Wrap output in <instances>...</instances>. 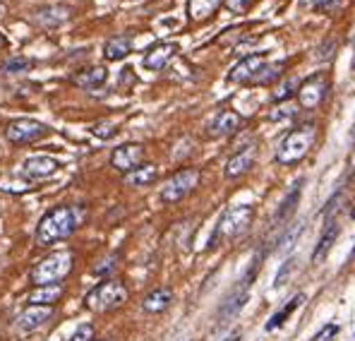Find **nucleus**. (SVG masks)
I'll use <instances>...</instances> for the list:
<instances>
[{"mask_svg":"<svg viewBox=\"0 0 355 341\" xmlns=\"http://www.w3.org/2000/svg\"><path fill=\"white\" fill-rule=\"evenodd\" d=\"M3 15H5V5L0 3V17H3Z\"/></svg>","mask_w":355,"mask_h":341,"instance_id":"obj_38","label":"nucleus"},{"mask_svg":"<svg viewBox=\"0 0 355 341\" xmlns=\"http://www.w3.org/2000/svg\"><path fill=\"white\" fill-rule=\"evenodd\" d=\"M302 231H305V224L297 222L295 226H291L288 231H284V233H281V238H279V250H281V253H288V250L293 248V245L297 243V238L302 235Z\"/></svg>","mask_w":355,"mask_h":341,"instance_id":"obj_28","label":"nucleus"},{"mask_svg":"<svg viewBox=\"0 0 355 341\" xmlns=\"http://www.w3.org/2000/svg\"><path fill=\"white\" fill-rule=\"evenodd\" d=\"M297 89H300V82L295 80H288V82H284V85L279 87V92L274 94V101H286L288 97H293V94H297Z\"/></svg>","mask_w":355,"mask_h":341,"instance_id":"obj_31","label":"nucleus"},{"mask_svg":"<svg viewBox=\"0 0 355 341\" xmlns=\"http://www.w3.org/2000/svg\"><path fill=\"white\" fill-rule=\"evenodd\" d=\"M49 135V125L39 123V120H31V118H19L12 120L5 130V138L10 140L12 144H31L36 140L46 138Z\"/></svg>","mask_w":355,"mask_h":341,"instance_id":"obj_7","label":"nucleus"},{"mask_svg":"<svg viewBox=\"0 0 355 341\" xmlns=\"http://www.w3.org/2000/svg\"><path fill=\"white\" fill-rule=\"evenodd\" d=\"M353 257H355V248H353Z\"/></svg>","mask_w":355,"mask_h":341,"instance_id":"obj_41","label":"nucleus"},{"mask_svg":"<svg viewBox=\"0 0 355 341\" xmlns=\"http://www.w3.org/2000/svg\"><path fill=\"white\" fill-rule=\"evenodd\" d=\"M130 51H132V39H130V36H113V39H108L106 46H103L106 60H123Z\"/></svg>","mask_w":355,"mask_h":341,"instance_id":"obj_24","label":"nucleus"},{"mask_svg":"<svg viewBox=\"0 0 355 341\" xmlns=\"http://www.w3.org/2000/svg\"><path fill=\"white\" fill-rule=\"evenodd\" d=\"M252 219H254V209L250 207V204H240V207L226 209V212L221 214V219H218L216 228H214L209 245L216 248V245L223 243V240H236L238 235H243L245 231L250 228Z\"/></svg>","mask_w":355,"mask_h":341,"instance_id":"obj_3","label":"nucleus"},{"mask_svg":"<svg viewBox=\"0 0 355 341\" xmlns=\"http://www.w3.org/2000/svg\"><path fill=\"white\" fill-rule=\"evenodd\" d=\"M70 341H94V327L92 324H82V327H77V332L72 334Z\"/></svg>","mask_w":355,"mask_h":341,"instance_id":"obj_33","label":"nucleus"},{"mask_svg":"<svg viewBox=\"0 0 355 341\" xmlns=\"http://www.w3.org/2000/svg\"><path fill=\"white\" fill-rule=\"evenodd\" d=\"M5 46H8V39H5V34H3V31H0V51H3Z\"/></svg>","mask_w":355,"mask_h":341,"instance_id":"obj_37","label":"nucleus"},{"mask_svg":"<svg viewBox=\"0 0 355 341\" xmlns=\"http://www.w3.org/2000/svg\"><path fill=\"white\" fill-rule=\"evenodd\" d=\"M293 272V260H288L284 267L279 269V274H276V279H274V286H284L286 284V279H288V274Z\"/></svg>","mask_w":355,"mask_h":341,"instance_id":"obj_35","label":"nucleus"},{"mask_svg":"<svg viewBox=\"0 0 355 341\" xmlns=\"http://www.w3.org/2000/svg\"><path fill=\"white\" fill-rule=\"evenodd\" d=\"M113 169L123 171L125 176L144 164V147L142 144H120L111 156Z\"/></svg>","mask_w":355,"mask_h":341,"instance_id":"obj_11","label":"nucleus"},{"mask_svg":"<svg viewBox=\"0 0 355 341\" xmlns=\"http://www.w3.org/2000/svg\"><path fill=\"white\" fill-rule=\"evenodd\" d=\"M238 339H240V337H238V334H233V337H231V339H228V341H238Z\"/></svg>","mask_w":355,"mask_h":341,"instance_id":"obj_39","label":"nucleus"},{"mask_svg":"<svg viewBox=\"0 0 355 341\" xmlns=\"http://www.w3.org/2000/svg\"><path fill=\"white\" fill-rule=\"evenodd\" d=\"M266 65L264 56H248L243 58V60L238 63L236 67H233L231 72V82H236V85H248V82H254L259 75V70Z\"/></svg>","mask_w":355,"mask_h":341,"instance_id":"obj_12","label":"nucleus"},{"mask_svg":"<svg viewBox=\"0 0 355 341\" xmlns=\"http://www.w3.org/2000/svg\"><path fill=\"white\" fill-rule=\"evenodd\" d=\"M58 169H60V164L53 159V156L39 154V156H29V159H24L22 166L17 169V173L22 178H27V181H44V178L53 176Z\"/></svg>","mask_w":355,"mask_h":341,"instance_id":"obj_10","label":"nucleus"},{"mask_svg":"<svg viewBox=\"0 0 355 341\" xmlns=\"http://www.w3.org/2000/svg\"><path fill=\"white\" fill-rule=\"evenodd\" d=\"M106 80H108V70L103 65L87 67V70L77 72V75L72 77V82L82 89H98L101 85H106Z\"/></svg>","mask_w":355,"mask_h":341,"instance_id":"obj_20","label":"nucleus"},{"mask_svg":"<svg viewBox=\"0 0 355 341\" xmlns=\"http://www.w3.org/2000/svg\"><path fill=\"white\" fill-rule=\"evenodd\" d=\"M75 265V255L70 250H58V253L46 255L39 265L31 269V284L34 286H51L60 284Z\"/></svg>","mask_w":355,"mask_h":341,"instance_id":"obj_4","label":"nucleus"},{"mask_svg":"<svg viewBox=\"0 0 355 341\" xmlns=\"http://www.w3.org/2000/svg\"><path fill=\"white\" fill-rule=\"evenodd\" d=\"M29 67H31V60H29V58L17 56V58H10V60H5L3 70H5V72H10V75H19V72H27Z\"/></svg>","mask_w":355,"mask_h":341,"instance_id":"obj_29","label":"nucleus"},{"mask_svg":"<svg viewBox=\"0 0 355 341\" xmlns=\"http://www.w3.org/2000/svg\"><path fill=\"white\" fill-rule=\"evenodd\" d=\"M250 279H252V274L248 276V279L243 281V286L238 288V291H233L231 296H228V301L221 306V319H231V317H236V315L243 310L245 308V303H248V298H250Z\"/></svg>","mask_w":355,"mask_h":341,"instance_id":"obj_17","label":"nucleus"},{"mask_svg":"<svg viewBox=\"0 0 355 341\" xmlns=\"http://www.w3.org/2000/svg\"><path fill=\"white\" fill-rule=\"evenodd\" d=\"M171 303H173V291H171V288H154L142 301V308H144V313L156 315V313H164Z\"/></svg>","mask_w":355,"mask_h":341,"instance_id":"obj_22","label":"nucleus"},{"mask_svg":"<svg viewBox=\"0 0 355 341\" xmlns=\"http://www.w3.org/2000/svg\"><path fill=\"white\" fill-rule=\"evenodd\" d=\"M302 183H305V181H297L295 185H293V190H291L288 195L284 197V202L279 204V212L274 214V226L276 228L284 226V224L295 214V207H297V202H300V195H302Z\"/></svg>","mask_w":355,"mask_h":341,"instance_id":"obj_18","label":"nucleus"},{"mask_svg":"<svg viewBox=\"0 0 355 341\" xmlns=\"http://www.w3.org/2000/svg\"><path fill=\"white\" fill-rule=\"evenodd\" d=\"M284 67H286V63H266L262 70H259L254 85H271V82L281 80V75H284Z\"/></svg>","mask_w":355,"mask_h":341,"instance_id":"obj_27","label":"nucleus"},{"mask_svg":"<svg viewBox=\"0 0 355 341\" xmlns=\"http://www.w3.org/2000/svg\"><path fill=\"white\" fill-rule=\"evenodd\" d=\"M336 3H338V0H317L315 8H320V10H327V13H331L334 5H336Z\"/></svg>","mask_w":355,"mask_h":341,"instance_id":"obj_36","label":"nucleus"},{"mask_svg":"<svg viewBox=\"0 0 355 341\" xmlns=\"http://www.w3.org/2000/svg\"><path fill=\"white\" fill-rule=\"evenodd\" d=\"M156 176H159L156 166L144 164V166H139V169H135L132 173H128V176H125V183L132 188H144V185H151V183L156 181Z\"/></svg>","mask_w":355,"mask_h":341,"instance_id":"obj_25","label":"nucleus"},{"mask_svg":"<svg viewBox=\"0 0 355 341\" xmlns=\"http://www.w3.org/2000/svg\"><path fill=\"white\" fill-rule=\"evenodd\" d=\"M92 133L96 135V138H101V140H108V138H113V135L118 133V123H113V120H101V123L94 125Z\"/></svg>","mask_w":355,"mask_h":341,"instance_id":"obj_30","label":"nucleus"},{"mask_svg":"<svg viewBox=\"0 0 355 341\" xmlns=\"http://www.w3.org/2000/svg\"><path fill=\"white\" fill-rule=\"evenodd\" d=\"M353 140H355V128H353Z\"/></svg>","mask_w":355,"mask_h":341,"instance_id":"obj_40","label":"nucleus"},{"mask_svg":"<svg viewBox=\"0 0 355 341\" xmlns=\"http://www.w3.org/2000/svg\"><path fill=\"white\" fill-rule=\"evenodd\" d=\"M62 291H65V286H62V284L34 286V291L29 293L27 303H29V306H53V303H58Z\"/></svg>","mask_w":355,"mask_h":341,"instance_id":"obj_21","label":"nucleus"},{"mask_svg":"<svg viewBox=\"0 0 355 341\" xmlns=\"http://www.w3.org/2000/svg\"><path fill=\"white\" fill-rule=\"evenodd\" d=\"M338 235H341V228H338V224L329 222L327 228L322 231V238H320V243H317L315 253H312V262H315V265H322V262L327 260V255L331 253V248L336 245Z\"/></svg>","mask_w":355,"mask_h":341,"instance_id":"obj_19","label":"nucleus"},{"mask_svg":"<svg viewBox=\"0 0 355 341\" xmlns=\"http://www.w3.org/2000/svg\"><path fill=\"white\" fill-rule=\"evenodd\" d=\"M175 53H178V44H171V41L151 46L147 51V56H144V67H147V70H164V67L173 60Z\"/></svg>","mask_w":355,"mask_h":341,"instance_id":"obj_14","label":"nucleus"},{"mask_svg":"<svg viewBox=\"0 0 355 341\" xmlns=\"http://www.w3.org/2000/svg\"><path fill=\"white\" fill-rule=\"evenodd\" d=\"M240 125H243V118L236 111H221L209 123V135L211 138H228V135L238 133Z\"/></svg>","mask_w":355,"mask_h":341,"instance_id":"obj_15","label":"nucleus"},{"mask_svg":"<svg viewBox=\"0 0 355 341\" xmlns=\"http://www.w3.org/2000/svg\"><path fill=\"white\" fill-rule=\"evenodd\" d=\"M221 3H226V0H190L187 3V15L195 22H205L221 8Z\"/></svg>","mask_w":355,"mask_h":341,"instance_id":"obj_23","label":"nucleus"},{"mask_svg":"<svg viewBox=\"0 0 355 341\" xmlns=\"http://www.w3.org/2000/svg\"><path fill=\"white\" fill-rule=\"evenodd\" d=\"M254 149H257L254 144H248V147H243L238 154H233L231 159H228V164H226V176L228 178H238V176H243V173H248L250 169H252Z\"/></svg>","mask_w":355,"mask_h":341,"instance_id":"obj_16","label":"nucleus"},{"mask_svg":"<svg viewBox=\"0 0 355 341\" xmlns=\"http://www.w3.org/2000/svg\"><path fill=\"white\" fill-rule=\"evenodd\" d=\"M329 94V80L327 75H312L310 80H305L297 89V103H300L305 111L322 106Z\"/></svg>","mask_w":355,"mask_h":341,"instance_id":"obj_8","label":"nucleus"},{"mask_svg":"<svg viewBox=\"0 0 355 341\" xmlns=\"http://www.w3.org/2000/svg\"><path fill=\"white\" fill-rule=\"evenodd\" d=\"M200 181H202V176L197 169L178 171L175 176H171L168 181L164 183V188H161V199H164V202H180V199H185L187 195H192V192L197 190Z\"/></svg>","mask_w":355,"mask_h":341,"instance_id":"obj_6","label":"nucleus"},{"mask_svg":"<svg viewBox=\"0 0 355 341\" xmlns=\"http://www.w3.org/2000/svg\"><path fill=\"white\" fill-rule=\"evenodd\" d=\"M315 142H317V125H312V123L300 125V128H295L293 133L286 135V140L279 147L276 161H279L281 166H293L310 154V149Z\"/></svg>","mask_w":355,"mask_h":341,"instance_id":"obj_2","label":"nucleus"},{"mask_svg":"<svg viewBox=\"0 0 355 341\" xmlns=\"http://www.w3.org/2000/svg\"><path fill=\"white\" fill-rule=\"evenodd\" d=\"M302 303H305V293H297V296H293V298L288 301V306H284L276 315H271V319L266 322V329H269V332H274L276 327H281V324H284L286 319H288L291 315H293L295 308H300Z\"/></svg>","mask_w":355,"mask_h":341,"instance_id":"obj_26","label":"nucleus"},{"mask_svg":"<svg viewBox=\"0 0 355 341\" xmlns=\"http://www.w3.org/2000/svg\"><path fill=\"white\" fill-rule=\"evenodd\" d=\"M226 5L231 13H236V15H243V13H248L250 10V5H252V0H226Z\"/></svg>","mask_w":355,"mask_h":341,"instance_id":"obj_34","label":"nucleus"},{"mask_svg":"<svg viewBox=\"0 0 355 341\" xmlns=\"http://www.w3.org/2000/svg\"><path fill=\"white\" fill-rule=\"evenodd\" d=\"M53 317V306H29L15 319V329H17L22 337L36 332L39 327H44L49 319Z\"/></svg>","mask_w":355,"mask_h":341,"instance_id":"obj_9","label":"nucleus"},{"mask_svg":"<svg viewBox=\"0 0 355 341\" xmlns=\"http://www.w3.org/2000/svg\"><path fill=\"white\" fill-rule=\"evenodd\" d=\"M70 17H72V10L67 8V5H41V8L36 10V22L49 29L60 27V24H65Z\"/></svg>","mask_w":355,"mask_h":341,"instance_id":"obj_13","label":"nucleus"},{"mask_svg":"<svg viewBox=\"0 0 355 341\" xmlns=\"http://www.w3.org/2000/svg\"><path fill=\"white\" fill-rule=\"evenodd\" d=\"M336 334H338V324L329 322V324H324V327L320 329V332H317V337L312 341H334V339H336Z\"/></svg>","mask_w":355,"mask_h":341,"instance_id":"obj_32","label":"nucleus"},{"mask_svg":"<svg viewBox=\"0 0 355 341\" xmlns=\"http://www.w3.org/2000/svg\"><path fill=\"white\" fill-rule=\"evenodd\" d=\"M125 301H128V288L116 279H108V281H103V284L94 286L92 291L87 293L85 306L92 313H111V310H118Z\"/></svg>","mask_w":355,"mask_h":341,"instance_id":"obj_5","label":"nucleus"},{"mask_svg":"<svg viewBox=\"0 0 355 341\" xmlns=\"http://www.w3.org/2000/svg\"><path fill=\"white\" fill-rule=\"evenodd\" d=\"M85 222V209L80 207H55L36 226V243L39 245H53L58 240H65L75 233Z\"/></svg>","mask_w":355,"mask_h":341,"instance_id":"obj_1","label":"nucleus"}]
</instances>
